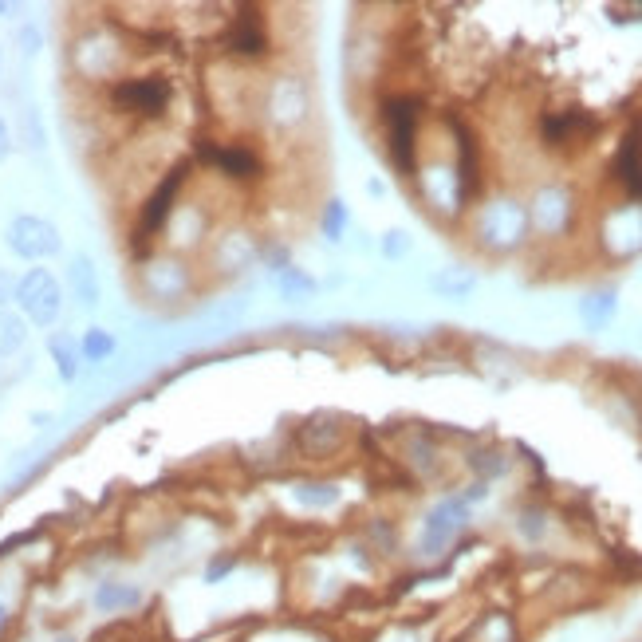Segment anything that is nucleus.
<instances>
[{"label": "nucleus", "instance_id": "23", "mask_svg": "<svg viewBox=\"0 0 642 642\" xmlns=\"http://www.w3.org/2000/svg\"><path fill=\"white\" fill-rule=\"evenodd\" d=\"M52 642H79V639H75V635H56Z\"/></svg>", "mask_w": 642, "mask_h": 642}, {"label": "nucleus", "instance_id": "17", "mask_svg": "<svg viewBox=\"0 0 642 642\" xmlns=\"http://www.w3.org/2000/svg\"><path fill=\"white\" fill-rule=\"evenodd\" d=\"M343 229H347V205L335 197V201H327V209H323V237H327V241H339Z\"/></svg>", "mask_w": 642, "mask_h": 642}, {"label": "nucleus", "instance_id": "10", "mask_svg": "<svg viewBox=\"0 0 642 642\" xmlns=\"http://www.w3.org/2000/svg\"><path fill=\"white\" fill-rule=\"evenodd\" d=\"M67 276H71V288H75L79 304H83V308H95V304H99V276H95V264H91V257H75V260H71Z\"/></svg>", "mask_w": 642, "mask_h": 642}, {"label": "nucleus", "instance_id": "19", "mask_svg": "<svg viewBox=\"0 0 642 642\" xmlns=\"http://www.w3.org/2000/svg\"><path fill=\"white\" fill-rule=\"evenodd\" d=\"M233 564H237V560H229V556H225V560H213V564L205 568V583H221V579L233 572Z\"/></svg>", "mask_w": 642, "mask_h": 642}, {"label": "nucleus", "instance_id": "3", "mask_svg": "<svg viewBox=\"0 0 642 642\" xmlns=\"http://www.w3.org/2000/svg\"><path fill=\"white\" fill-rule=\"evenodd\" d=\"M111 103L134 111V115H162L166 103H170V83L150 75V79H123L115 91H111Z\"/></svg>", "mask_w": 642, "mask_h": 642}, {"label": "nucleus", "instance_id": "9", "mask_svg": "<svg viewBox=\"0 0 642 642\" xmlns=\"http://www.w3.org/2000/svg\"><path fill=\"white\" fill-rule=\"evenodd\" d=\"M201 154L205 158H213L225 174H233V178H249V174H257V158L245 150V146H225V150H217V146H201Z\"/></svg>", "mask_w": 642, "mask_h": 642}, {"label": "nucleus", "instance_id": "15", "mask_svg": "<svg viewBox=\"0 0 642 642\" xmlns=\"http://www.w3.org/2000/svg\"><path fill=\"white\" fill-rule=\"evenodd\" d=\"M24 320L20 316H12V312H0V355H12V351H20L24 347Z\"/></svg>", "mask_w": 642, "mask_h": 642}, {"label": "nucleus", "instance_id": "6", "mask_svg": "<svg viewBox=\"0 0 642 642\" xmlns=\"http://www.w3.org/2000/svg\"><path fill=\"white\" fill-rule=\"evenodd\" d=\"M182 178H186V166H178V170H170V178L154 190V197L146 201V213H142V225H138V241H146V237H154L162 225H166V217H170V209H174V197H178V186H182Z\"/></svg>", "mask_w": 642, "mask_h": 642}, {"label": "nucleus", "instance_id": "14", "mask_svg": "<svg viewBox=\"0 0 642 642\" xmlns=\"http://www.w3.org/2000/svg\"><path fill=\"white\" fill-rule=\"evenodd\" d=\"M296 501L308 505V509H327L339 501V489L327 485V481H308V485H296Z\"/></svg>", "mask_w": 642, "mask_h": 642}, {"label": "nucleus", "instance_id": "7", "mask_svg": "<svg viewBox=\"0 0 642 642\" xmlns=\"http://www.w3.org/2000/svg\"><path fill=\"white\" fill-rule=\"evenodd\" d=\"M91 603L99 615H123V611L142 607V587L127 583V579H103V583H95Z\"/></svg>", "mask_w": 642, "mask_h": 642}, {"label": "nucleus", "instance_id": "13", "mask_svg": "<svg viewBox=\"0 0 642 642\" xmlns=\"http://www.w3.org/2000/svg\"><path fill=\"white\" fill-rule=\"evenodd\" d=\"M79 355H83L87 363H103L107 355H115V335L103 331V327H91V331L83 335V343H79Z\"/></svg>", "mask_w": 642, "mask_h": 642}, {"label": "nucleus", "instance_id": "8", "mask_svg": "<svg viewBox=\"0 0 642 642\" xmlns=\"http://www.w3.org/2000/svg\"><path fill=\"white\" fill-rule=\"evenodd\" d=\"M229 48H233V52H245V56H260V52L268 48L264 24H260L257 12H245V16L237 20V28H233V36H229Z\"/></svg>", "mask_w": 642, "mask_h": 642}, {"label": "nucleus", "instance_id": "2", "mask_svg": "<svg viewBox=\"0 0 642 642\" xmlns=\"http://www.w3.org/2000/svg\"><path fill=\"white\" fill-rule=\"evenodd\" d=\"M4 241H8V249L16 257L24 260H44L60 253V229L52 221H44V217H16L8 225V233H4Z\"/></svg>", "mask_w": 642, "mask_h": 642}, {"label": "nucleus", "instance_id": "24", "mask_svg": "<svg viewBox=\"0 0 642 642\" xmlns=\"http://www.w3.org/2000/svg\"><path fill=\"white\" fill-rule=\"evenodd\" d=\"M4 12H12V4H0V16H4Z\"/></svg>", "mask_w": 642, "mask_h": 642}, {"label": "nucleus", "instance_id": "5", "mask_svg": "<svg viewBox=\"0 0 642 642\" xmlns=\"http://www.w3.org/2000/svg\"><path fill=\"white\" fill-rule=\"evenodd\" d=\"M414 119H418V111H414V103L410 99H394V103H386V127H390V150H394V162L402 166V170H410V150H414Z\"/></svg>", "mask_w": 642, "mask_h": 642}, {"label": "nucleus", "instance_id": "20", "mask_svg": "<svg viewBox=\"0 0 642 642\" xmlns=\"http://www.w3.org/2000/svg\"><path fill=\"white\" fill-rule=\"evenodd\" d=\"M16 284H20V280H12L8 272H0V304H8V300H16Z\"/></svg>", "mask_w": 642, "mask_h": 642}, {"label": "nucleus", "instance_id": "1", "mask_svg": "<svg viewBox=\"0 0 642 642\" xmlns=\"http://www.w3.org/2000/svg\"><path fill=\"white\" fill-rule=\"evenodd\" d=\"M16 304L20 312L40 327H52L60 320V308H64V292H60V280L48 272V268H32L20 276L16 284Z\"/></svg>", "mask_w": 642, "mask_h": 642}, {"label": "nucleus", "instance_id": "12", "mask_svg": "<svg viewBox=\"0 0 642 642\" xmlns=\"http://www.w3.org/2000/svg\"><path fill=\"white\" fill-rule=\"evenodd\" d=\"M48 347H52V359H56V367H60V379L64 383H75L79 379V343L71 339V335H52L48 339Z\"/></svg>", "mask_w": 642, "mask_h": 642}, {"label": "nucleus", "instance_id": "4", "mask_svg": "<svg viewBox=\"0 0 642 642\" xmlns=\"http://www.w3.org/2000/svg\"><path fill=\"white\" fill-rule=\"evenodd\" d=\"M465 516H469V505H465V501H442L434 513L426 516V528H422L418 552H422V556H438L453 536L465 528Z\"/></svg>", "mask_w": 642, "mask_h": 642}, {"label": "nucleus", "instance_id": "21", "mask_svg": "<svg viewBox=\"0 0 642 642\" xmlns=\"http://www.w3.org/2000/svg\"><path fill=\"white\" fill-rule=\"evenodd\" d=\"M8 627H12V607H4V603H0V639H4V631H8Z\"/></svg>", "mask_w": 642, "mask_h": 642}, {"label": "nucleus", "instance_id": "16", "mask_svg": "<svg viewBox=\"0 0 642 642\" xmlns=\"http://www.w3.org/2000/svg\"><path fill=\"white\" fill-rule=\"evenodd\" d=\"M276 288H280L288 300H296V296H308L316 284H312L308 276H300L296 268H276Z\"/></svg>", "mask_w": 642, "mask_h": 642}, {"label": "nucleus", "instance_id": "18", "mask_svg": "<svg viewBox=\"0 0 642 642\" xmlns=\"http://www.w3.org/2000/svg\"><path fill=\"white\" fill-rule=\"evenodd\" d=\"M611 308H615V300H611V296L603 292V296H595L591 304H583V316H587L591 323H595V320H607V316H611Z\"/></svg>", "mask_w": 642, "mask_h": 642}, {"label": "nucleus", "instance_id": "22", "mask_svg": "<svg viewBox=\"0 0 642 642\" xmlns=\"http://www.w3.org/2000/svg\"><path fill=\"white\" fill-rule=\"evenodd\" d=\"M8 146H12V142H8V127H4V119H0V158L8 154Z\"/></svg>", "mask_w": 642, "mask_h": 642}, {"label": "nucleus", "instance_id": "11", "mask_svg": "<svg viewBox=\"0 0 642 642\" xmlns=\"http://www.w3.org/2000/svg\"><path fill=\"white\" fill-rule=\"evenodd\" d=\"M615 170L623 174V182L631 186V193H642V130H635V134L627 138V146H623Z\"/></svg>", "mask_w": 642, "mask_h": 642}]
</instances>
